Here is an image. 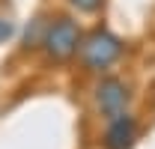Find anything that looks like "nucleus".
Segmentation results:
<instances>
[{
	"instance_id": "nucleus-4",
	"label": "nucleus",
	"mask_w": 155,
	"mask_h": 149,
	"mask_svg": "<svg viewBox=\"0 0 155 149\" xmlns=\"http://www.w3.org/2000/svg\"><path fill=\"white\" fill-rule=\"evenodd\" d=\"M137 143V119L131 113H119L107 119L104 131V149H131Z\"/></svg>"
},
{
	"instance_id": "nucleus-5",
	"label": "nucleus",
	"mask_w": 155,
	"mask_h": 149,
	"mask_svg": "<svg viewBox=\"0 0 155 149\" xmlns=\"http://www.w3.org/2000/svg\"><path fill=\"white\" fill-rule=\"evenodd\" d=\"M75 12H81V15H93V12H98L101 9V3L104 0H66Z\"/></svg>"
},
{
	"instance_id": "nucleus-2",
	"label": "nucleus",
	"mask_w": 155,
	"mask_h": 149,
	"mask_svg": "<svg viewBox=\"0 0 155 149\" xmlns=\"http://www.w3.org/2000/svg\"><path fill=\"white\" fill-rule=\"evenodd\" d=\"M81 27L72 15H57L54 21L45 24V36H42V51L51 63H69L72 57H78V48H81Z\"/></svg>"
},
{
	"instance_id": "nucleus-1",
	"label": "nucleus",
	"mask_w": 155,
	"mask_h": 149,
	"mask_svg": "<svg viewBox=\"0 0 155 149\" xmlns=\"http://www.w3.org/2000/svg\"><path fill=\"white\" fill-rule=\"evenodd\" d=\"M122 54H125V42L116 36L114 30H107V27L90 30L81 39V48H78L81 66L87 72H96V74H104L110 66H116L122 60Z\"/></svg>"
},
{
	"instance_id": "nucleus-6",
	"label": "nucleus",
	"mask_w": 155,
	"mask_h": 149,
	"mask_svg": "<svg viewBox=\"0 0 155 149\" xmlns=\"http://www.w3.org/2000/svg\"><path fill=\"white\" fill-rule=\"evenodd\" d=\"M12 36H15V24L9 18H0V45H3L6 39H12Z\"/></svg>"
},
{
	"instance_id": "nucleus-3",
	"label": "nucleus",
	"mask_w": 155,
	"mask_h": 149,
	"mask_svg": "<svg viewBox=\"0 0 155 149\" xmlns=\"http://www.w3.org/2000/svg\"><path fill=\"white\" fill-rule=\"evenodd\" d=\"M93 98H96V108L104 119H114L119 113H128V101H131V93H128V84L122 78H114V74H101L93 90Z\"/></svg>"
}]
</instances>
